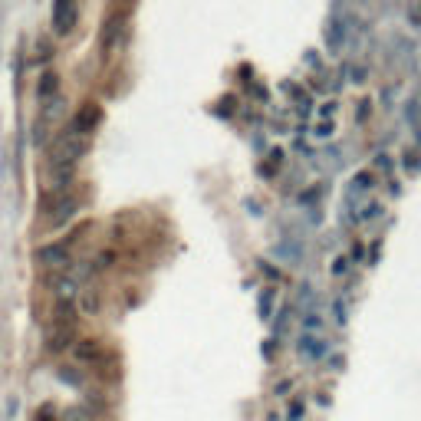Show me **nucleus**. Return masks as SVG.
I'll return each mask as SVG.
<instances>
[{
	"label": "nucleus",
	"mask_w": 421,
	"mask_h": 421,
	"mask_svg": "<svg viewBox=\"0 0 421 421\" xmlns=\"http://www.w3.org/2000/svg\"><path fill=\"white\" fill-rule=\"evenodd\" d=\"M56 296H60V300H73V296H76V284H73V280H56Z\"/></svg>",
	"instance_id": "15"
},
{
	"label": "nucleus",
	"mask_w": 421,
	"mask_h": 421,
	"mask_svg": "<svg viewBox=\"0 0 421 421\" xmlns=\"http://www.w3.org/2000/svg\"><path fill=\"white\" fill-rule=\"evenodd\" d=\"M402 165H405V168H421V155H418V152H405Z\"/></svg>",
	"instance_id": "20"
},
{
	"label": "nucleus",
	"mask_w": 421,
	"mask_h": 421,
	"mask_svg": "<svg viewBox=\"0 0 421 421\" xmlns=\"http://www.w3.org/2000/svg\"><path fill=\"white\" fill-rule=\"evenodd\" d=\"M99 122H103V105L99 103H83L76 109V115H73V122H69V132H73V135L89 138L95 129H99Z\"/></svg>",
	"instance_id": "3"
},
{
	"label": "nucleus",
	"mask_w": 421,
	"mask_h": 421,
	"mask_svg": "<svg viewBox=\"0 0 421 421\" xmlns=\"http://www.w3.org/2000/svg\"><path fill=\"white\" fill-rule=\"evenodd\" d=\"M112 264H115V250L112 247H105V250H99L95 257H89V274H105V270H112Z\"/></svg>",
	"instance_id": "10"
},
{
	"label": "nucleus",
	"mask_w": 421,
	"mask_h": 421,
	"mask_svg": "<svg viewBox=\"0 0 421 421\" xmlns=\"http://www.w3.org/2000/svg\"><path fill=\"white\" fill-rule=\"evenodd\" d=\"M83 313H86V316H99V313H103V293L89 286V290L83 293Z\"/></svg>",
	"instance_id": "11"
},
{
	"label": "nucleus",
	"mask_w": 421,
	"mask_h": 421,
	"mask_svg": "<svg viewBox=\"0 0 421 421\" xmlns=\"http://www.w3.org/2000/svg\"><path fill=\"white\" fill-rule=\"evenodd\" d=\"M353 83H365V69H362V66L353 69Z\"/></svg>",
	"instance_id": "25"
},
{
	"label": "nucleus",
	"mask_w": 421,
	"mask_h": 421,
	"mask_svg": "<svg viewBox=\"0 0 421 421\" xmlns=\"http://www.w3.org/2000/svg\"><path fill=\"white\" fill-rule=\"evenodd\" d=\"M76 207H79V198H76V194H63V198L56 201V207L50 211V227H53V231L66 227V224L76 217Z\"/></svg>",
	"instance_id": "6"
},
{
	"label": "nucleus",
	"mask_w": 421,
	"mask_h": 421,
	"mask_svg": "<svg viewBox=\"0 0 421 421\" xmlns=\"http://www.w3.org/2000/svg\"><path fill=\"white\" fill-rule=\"evenodd\" d=\"M76 20H79L76 0H56V4H53V33H56V36H69V33H73Z\"/></svg>",
	"instance_id": "4"
},
{
	"label": "nucleus",
	"mask_w": 421,
	"mask_h": 421,
	"mask_svg": "<svg viewBox=\"0 0 421 421\" xmlns=\"http://www.w3.org/2000/svg\"><path fill=\"white\" fill-rule=\"evenodd\" d=\"M290 388H293V378H284V382H280V385H276L274 392H276V395H286Z\"/></svg>",
	"instance_id": "24"
},
{
	"label": "nucleus",
	"mask_w": 421,
	"mask_h": 421,
	"mask_svg": "<svg viewBox=\"0 0 421 421\" xmlns=\"http://www.w3.org/2000/svg\"><path fill=\"white\" fill-rule=\"evenodd\" d=\"M56 375L69 388H86V369H79L76 362H63L60 369H56Z\"/></svg>",
	"instance_id": "8"
},
{
	"label": "nucleus",
	"mask_w": 421,
	"mask_h": 421,
	"mask_svg": "<svg viewBox=\"0 0 421 421\" xmlns=\"http://www.w3.org/2000/svg\"><path fill=\"white\" fill-rule=\"evenodd\" d=\"M303 418H306V402H303V398H293L290 412H286V421H303Z\"/></svg>",
	"instance_id": "14"
},
{
	"label": "nucleus",
	"mask_w": 421,
	"mask_h": 421,
	"mask_svg": "<svg viewBox=\"0 0 421 421\" xmlns=\"http://www.w3.org/2000/svg\"><path fill=\"white\" fill-rule=\"evenodd\" d=\"M69 244H50V247H40L36 250V264L43 270H69Z\"/></svg>",
	"instance_id": "5"
},
{
	"label": "nucleus",
	"mask_w": 421,
	"mask_h": 421,
	"mask_svg": "<svg viewBox=\"0 0 421 421\" xmlns=\"http://www.w3.org/2000/svg\"><path fill=\"white\" fill-rule=\"evenodd\" d=\"M319 112H323V115H333V112H336V103H333V99H329V103H323V109H319Z\"/></svg>",
	"instance_id": "27"
},
{
	"label": "nucleus",
	"mask_w": 421,
	"mask_h": 421,
	"mask_svg": "<svg viewBox=\"0 0 421 421\" xmlns=\"http://www.w3.org/2000/svg\"><path fill=\"white\" fill-rule=\"evenodd\" d=\"M119 33H122V20L112 17L109 24H105V30H103V50H105V53L115 46V36H119Z\"/></svg>",
	"instance_id": "12"
},
{
	"label": "nucleus",
	"mask_w": 421,
	"mask_h": 421,
	"mask_svg": "<svg viewBox=\"0 0 421 421\" xmlns=\"http://www.w3.org/2000/svg\"><path fill=\"white\" fill-rule=\"evenodd\" d=\"M36 60H40V63H50L53 60V46L46 43V40H43V43H36Z\"/></svg>",
	"instance_id": "19"
},
{
	"label": "nucleus",
	"mask_w": 421,
	"mask_h": 421,
	"mask_svg": "<svg viewBox=\"0 0 421 421\" xmlns=\"http://www.w3.org/2000/svg\"><path fill=\"white\" fill-rule=\"evenodd\" d=\"M375 165H378V168H382V172H388V168H392V162H388V155H378V158H375Z\"/></svg>",
	"instance_id": "26"
},
{
	"label": "nucleus",
	"mask_w": 421,
	"mask_h": 421,
	"mask_svg": "<svg viewBox=\"0 0 421 421\" xmlns=\"http://www.w3.org/2000/svg\"><path fill=\"white\" fill-rule=\"evenodd\" d=\"M86 152H89V138L73 135L69 129H63L56 135V142L50 145V165H76Z\"/></svg>",
	"instance_id": "1"
},
{
	"label": "nucleus",
	"mask_w": 421,
	"mask_h": 421,
	"mask_svg": "<svg viewBox=\"0 0 421 421\" xmlns=\"http://www.w3.org/2000/svg\"><path fill=\"white\" fill-rule=\"evenodd\" d=\"M372 181H375V175L372 172H359V175H353V188L355 191H369Z\"/></svg>",
	"instance_id": "16"
},
{
	"label": "nucleus",
	"mask_w": 421,
	"mask_h": 421,
	"mask_svg": "<svg viewBox=\"0 0 421 421\" xmlns=\"http://www.w3.org/2000/svg\"><path fill=\"white\" fill-rule=\"evenodd\" d=\"M319 329H323V316L316 310H310L303 316V333H319Z\"/></svg>",
	"instance_id": "13"
},
{
	"label": "nucleus",
	"mask_w": 421,
	"mask_h": 421,
	"mask_svg": "<svg viewBox=\"0 0 421 421\" xmlns=\"http://www.w3.org/2000/svg\"><path fill=\"white\" fill-rule=\"evenodd\" d=\"M369 112H372V103H359V112H355V119H369Z\"/></svg>",
	"instance_id": "23"
},
{
	"label": "nucleus",
	"mask_w": 421,
	"mask_h": 421,
	"mask_svg": "<svg viewBox=\"0 0 421 421\" xmlns=\"http://www.w3.org/2000/svg\"><path fill=\"white\" fill-rule=\"evenodd\" d=\"M349 264H353L349 257H336V260H333V266H329V274H333V276H343L345 270H349Z\"/></svg>",
	"instance_id": "18"
},
{
	"label": "nucleus",
	"mask_w": 421,
	"mask_h": 421,
	"mask_svg": "<svg viewBox=\"0 0 421 421\" xmlns=\"http://www.w3.org/2000/svg\"><path fill=\"white\" fill-rule=\"evenodd\" d=\"M56 93H60V76H56V73H43L40 83H36V99H40V103H53Z\"/></svg>",
	"instance_id": "9"
},
{
	"label": "nucleus",
	"mask_w": 421,
	"mask_h": 421,
	"mask_svg": "<svg viewBox=\"0 0 421 421\" xmlns=\"http://www.w3.org/2000/svg\"><path fill=\"white\" fill-rule=\"evenodd\" d=\"M362 257H365V247H362V244L355 241V244H353V250H349V260H355V264H359Z\"/></svg>",
	"instance_id": "21"
},
{
	"label": "nucleus",
	"mask_w": 421,
	"mask_h": 421,
	"mask_svg": "<svg viewBox=\"0 0 421 421\" xmlns=\"http://www.w3.org/2000/svg\"><path fill=\"white\" fill-rule=\"evenodd\" d=\"M333 135V122H323V125H316V138H329Z\"/></svg>",
	"instance_id": "22"
},
{
	"label": "nucleus",
	"mask_w": 421,
	"mask_h": 421,
	"mask_svg": "<svg viewBox=\"0 0 421 421\" xmlns=\"http://www.w3.org/2000/svg\"><path fill=\"white\" fill-rule=\"evenodd\" d=\"M73 355H76L79 365H89V369H105V365H109V353H105L103 339H89V336H83V339L73 343Z\"/></svg>",
	"instance_id": "2"
},
{
	"label": "nucleus",
	"mask_w": 421,
	"mask_h": 421,
	"mask_svg": "<svg viewBox=\"0 0 421 421\" xmlns=\"http://www.w3.org/2000/svg\"><path fill=\"white\" fill-rule=\"evenodd\" d=\"M345 319H349V316H345V303L343 300H333V323H336V326H345Z\"/></svg>",
	"instance_id": "17"
},
{
	"label": "nucleus",
	"mask_w": 421,
	"mask_h": 421,
	"mask_svg": "<svg viewBox=\"0 0 421 421\" xmlns=\"http://www.w3.org/2000/svg\"><path fill=\"white\" fill-rule=\"evenodd\" d=\"M296 353H300L303 359L316 362V359H323V355L329 353V343H326V339H319L316 333H303L300 343H296Z\"/></svg>",
	"instance_id": "7"
}]
</instances>
